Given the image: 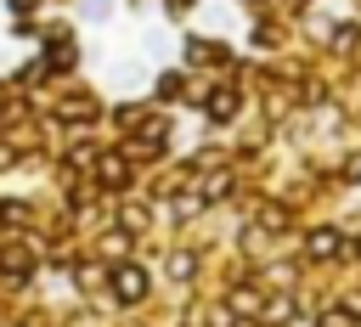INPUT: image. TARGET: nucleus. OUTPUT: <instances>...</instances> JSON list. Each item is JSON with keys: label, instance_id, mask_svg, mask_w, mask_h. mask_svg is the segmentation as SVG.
<instances>
[{"label": "nucleus", "instance_id": "1", "mask_svg": "<svg viewBox=\"0 0 361 327\" xmlns=\"http://www.w3.org/2000/svg\"><path fill=\"white\" fill-rule=\"evenodd\" d=\"M113 293H118V304L147 299V271L141 265H113Z\"/></svg>", "mask_w": 361, "mask_h": 327}, {"label": "nucleus", "instance_id": "2", "mask_svg": "<svg viewBox=\"0 0 361 327\" xmlns=\"http://www.w3.org/2000/svg\"><path fill=\"white\" fill-rule=\"evenodd\" d=\"M305 248H310V259H333V254L344 248V237H338L333 226H322V231H310V242H305Z\"/></svg>", "mask_w": 361, "mask_h": 327}, {"label": "nucleus", "instance_id": "3", "mask_svg": "<svg viewBox=\"0 0 361 327\" xmlns=\"http://www.w3.org/2000/svg\"><path fill=\"white\" fill-rule=\"evenodd\" d=\"M231 113H237V90H214V96H209V118H214V124H226Z\"/></svg>", "mask_w": 361, "mask_h": 327}, {"label": "nucleus", "instance_id": "4", "mask_svg": "<svg viewBox=\"0 0 361 327\" xmlns=\"http://www.w3.org/2000/svg\"><path fill=\"white\" fill-rule=\"evenodd\" d=\"M102 186H124V158H102Z\"/></svg>", "mask_w": 361, "mask_h": 327}, {"label": "nucleus", "instance_id": "5", "mask_svg": "<svg viewBox=\"0 0 361 327\" xmlns=\"http://www.w3.org/2000/svg\"><path fill=\"white\" fill-rule=\"evenodd\" d=\"M192 271H197V259H192V254H175V259H169V276H175V282H186Z\"/></svg>", "mask_w": 361, "mask_h": 327}, {"label": "nucleus", "instance_id": "6", "mask_svg": "<svg viewBox=\"0 0 361 327\" xmlns=\"http://www.w3.org/2000/svg\"><path fill=\"white\" fill-rule=\"evenodd\" d=\"M288 316H293V299H271L265 304V321H288Z\"/></svg>", "mask_w": 361, "mask_h": 327}, {"label": "nucleus", "instance_id": "7", "mask_svg": "<svg viewBox=\"0 0 361 327\" xmlns=\"http://www.w3.org/2000/svg\"><path fill=\"white\" fill-rule=\"evenodd\" d=\"M226 192H231V180H226V175H214V180L203 186V203H214V197H226Z\"/></svg>", "mask_w": 361, "mask_h": 327}, {"label": "nucleus", "instance_id": "8", "mask_svg": "<svg viewBox=\"0 0 361 327\" xmlns=\"http://www.w3.org/2000/svg\"><path fill=\"white\" fill-rule=\"evenodd\" d=\"M231 304H237V310H259V293H248V288H237V293H231Z\"/></svg>", "mask_w": 361, "mask_h": 327}, {"label": "nucleus", "instance_id": "9", "mask_svg": "<svg viewBox=\"0 0 361 327\" xmlns=\"http://www.w3.org/2000/svg\"><path fill=\"white\" fill-rule=\"evenodd\" d=\"M28 6H39V0H11V11H28Z\"/></svg>", "mask_w": 361, "mask_h": 327}, {"label": "nucleus", "instance_id": "10", "mask_svg": "<svg viewBox=\"0 0 361 327\" xmlns=\"http://www.w3.org/2000/svg\"><path fill=\"white\" fill-rule=\"evenodd\" d=\"M0 327H17V321H0Z\"/></svg>", "mask_w": 361, "mask_h": 327}, {"label": "nucleus", "instance_id": "11", "mask_svg": "<svg viewBox=\"0 0 361 327\" xmlns=\"http://www.w3.org/2000/svg\"><path fill=\"white\" fill-rule=\"evenodd\" d=\"M355 254H361V248H355Z\"/></svg>", "mask_w": 361, "mask_h": 327}]
</instances>
